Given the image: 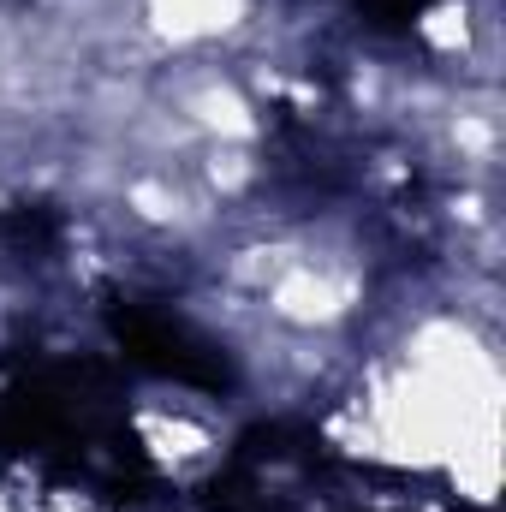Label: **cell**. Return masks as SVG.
Instances as JSON below:
<instances>
[{"label":"cell","mask_w":506,"mask_h":512,"mask_svg":"<svg viewBox=\"0 0 506 512\" xmlns=\"http://www.w3.org/2000/svg\"><path fill=\"white\" fill-rule=\"evenodd\" d=\"M0 459H36L42 471L108 495L155 483L126 393L96 358H36L0 370Z\"/></svg>","instance_id":"obj_1"},{"label":"cell","mask_w":506,"mask_h":512,"mask_svg":"<svg viewBox=\"0 0 506 512\" xmlns=\"http://www.w3.org/2000/svg\"><path fill=\"white\" fill-rule=\"evenodd\" d=\"M108 340L120 346L131 370H143L155 382L191 387V393H227L239 382L227 346L161 298H114L108 304Z\"/></svg>","instance_id":"obj_2"},{"label":"cell","mask_w":506,"mask_h":512,"mask_svg":"<svg viewBox=\"0 0 506 512\" xmlns=\"http://www.w3.org/2000/svg\"><path fill=\"white\" fill-rule=\"evenodd\" d=\"M358 6V24L364 30H376V36H405V30H417L435 6H447V0H352Z\"/></svg>","instance_id":"obj_3"}]
</instances>
